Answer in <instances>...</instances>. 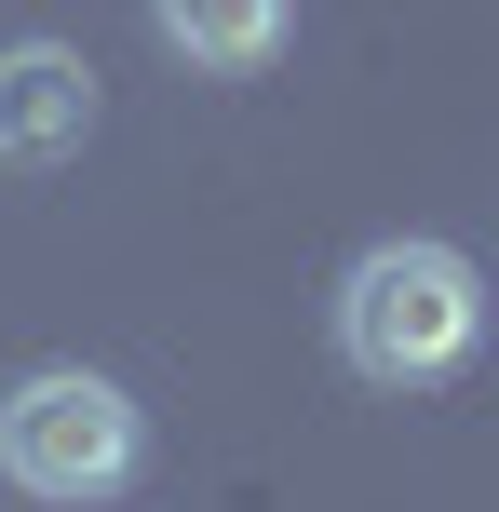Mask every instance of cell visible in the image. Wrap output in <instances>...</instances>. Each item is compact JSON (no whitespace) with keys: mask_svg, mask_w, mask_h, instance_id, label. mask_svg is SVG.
<instances>
[{"mask_svg":"<svg viewBox=\"0 0 499 512\" xmlns=\"http://www.w3.org/2000/svg\"><path fill=\"white\" fill-rule=\"evenodd\" d=\"M338 351L378 391H432L486 351V270L459 243H365L338 270Z\"/></svg>","mask_w":499,"mask_h":512,"instance_id":"cell-1","label":"cell"},{"mask_svg":"<svg viewBox=\"0 0 499 512\" xmlns=\"http://www.w3.org/2000/svg\"><path fill=\"white\" fill-rule=\"evenodd\" d=\"M135 459H149V418H135V391L95 378V364H41V378L0 391V472H14L27 499H54V512L122 499Z\"/></svg>","mask_w":499,"mask_h":512,"instance_id":"cell-2","label":"cell"},{"mask_svg":"<svg viewBox=\"0 0 499 512\" xmlns=\"http://www.w3.org/2000/svg\"><path fill=\"white\" fill-rule=\"evenodd\" d=\"M81 135H95V68L68 41H14L0 54V162L41 176V162H81Z\"/></svg>","mask_w":499,"mask_h":512,"instance_id":"cell-3","label":"cell"},{"mask_svg":"<svg viewBox=\"0 0 499 512\" xmlns=\"http://www.w3.org/2000/svg\"><path fill=\"white\" fill-rule=\"evenodd\" d=\"M149 27L189 54V68L243 81V68H270V54L297 41V0H149Z\"/></svg>","mask_w":499,"mask_h":512,"instance_id":"cell-4","label":"cell"}]
</instances>
